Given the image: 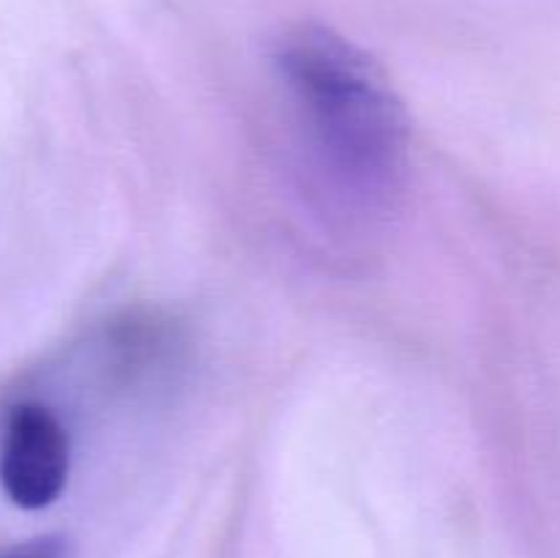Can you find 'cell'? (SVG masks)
Wrapping results in <instances>:
<instances>
[{"label": "cell", "mask_w": 560, "mask_h": 558, "mask_svg": "<svg viewBox=\"0 0 560 558\" xmlns=\"http://www.w3.org/2000/svg\"><path fill=\"white\" fill-rule=\"evenodd\" d=\"M295 140L317 195L342 217H386L402 195L410 124L386 71L317 22L288 27L273 47Z\"/></svg>", "instance_id": "obj_1"}, {"label": "cell", "mask_w": 560, "mask_h": 558, "mask_svg": "<svg viewBox=\"0 0 560 558\" xmlns=\"http://www.w3.org/2000/svg\"><path fill=\"white\" fill-rule=\"evenodd\" d=\"M71 470L69 430L36 399L16 403L0 438V487L20 509H44L66 490Z\"/></svg>", "instance_id": "obj_2"}, {"label": "cell", "mask_w": 560, "mask_h": 558, "mask_svg": "<svg viewBox=\"0 0 560 558\" xmlns=\"http://www.w3.org/2000/svg\"><path fill=\"white\" fill-rule=\"evenodd\" d=\"M0 558H71V545L66 536L47 534L0 547Z\"/></svg>", "instance_id": "obj_3"}]
</instances>
